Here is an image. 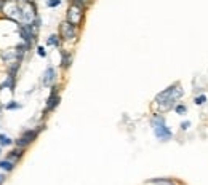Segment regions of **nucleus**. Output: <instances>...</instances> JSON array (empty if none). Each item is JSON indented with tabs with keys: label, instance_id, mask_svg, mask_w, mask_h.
<instances>
[{
	"label": "nucleus",
	"instance_id": "9d476101",
	"mask_svg": "<svg viewBox=\"0 0 208 185\" xmlns=\"http://www.w3.org/2000/svg\"><path fill=\"white\" fill-rule=\"evenodd\" d=\"M208 101V97L205 96V94H200V96H197L195 99H194V102H195V105H203L205 102Z\"/></svg>",
	"mask_w": 208,
	"mask_h": 185
},
{
	"label": "nucleus",
	"instance_id": "ddd939ff",
	"mask_svg": "<svg viewBox=\"0 0 208 185\" xmlns=\"http://www.w3.org/2000/svg\"><path fill=\"white\" fill-rule=\"evenodd\" d=\"M12 142H13V140L10 139V137H7L5 134H0V144H2L3 147H5V145H10Z\"/></svg>",
	"mask_w": 208,
	"mask_h": 185
},
{
	"label": "nucleus",
	"instance_id": "f3484780",
	"mask_svg": "<svg viewBox=\"0 0 208 185\" xmlns=\"http://www.w3.org/2000/svg\"><path fill=\"white\" fill-rule=\"evenodd\" d=\"M12 156H18V158L23 156V150H13L12 152Z\"/></svg>",
	"mask_w": 208,
	"mask_h": 185
},
{
	"label": "nucleus",
	"instance_id": "2eb2a0df",
	"mask_svg": "<svg viewBox=\"0 0 208 185\" xmlns=\"http://www.w3.org/2000/svg\"><path fill=\"white\" fill-rule=\"evenodd\" d=\"M47 5L48 7H58V5H61V0H47Z\"/></svg>",
	"mask_w": 208,
	"mask_h": 185
},
{
	"label": "nucleus",
	"instance_id": "dca6fc26",
	"mask_svg": "<svg viewBox=\"0 0 208 185\" xmlns=\"http://www.w3.org/2000/svg\"><path fill=\"white\" fill-rule=\"evenodd\" d=\"M37 53H39V56H42V58L47 56V51H45V48H43V46H39L37 48Z\"/></svg>",
	"mask_w": 208,
	"mask_h": 185
},
{
	"label": "nucleus",
	"instance_id": "39448f33",
	"mask_svg": "<svg viewBox=\"0 0 208 185\" xmlns=\"http://www.w3.org/2000/svg\"><path fill=\"white\" fill-rule=\"evenodd\" d=\"M37 134H39V131H26L23 136H21L18 140H16V144H18V147H26V145H29L30 142H34L35 140V137H37Z\"/></svg>",
	"mask_w": 208,
	"mask_h": 185
},
{
	"label": "nucleus",
	"instance_id": "6e6552de",
	"mask_svg": "<svg viewBox=\"0 0 208 185\" xmlns=\"http://www.w3.org/2000/svg\"><path fill=\"white\" fill-rule=\"evenodd\" d=\"M152 183H155V185H176L173 180L170 179H154L152 180Z\"/></svg>",
	"mask_w": 208,
	"mask_h": 185
},
{
	"label": "nucleus",
	"instance_id": "f8f14e48",
	"mask_svg": "<svg viewBox=\"0 0 208 185\" xmlns=\"http://www.w3.org/2000/svg\"><path fill=\"white\" fill-rule=\"evenodd\" d=\"M13 163H10V161H0V168L5 169V171H12L13 169Z\"/></svg>",
	"mask_w": 208,
	"mask_h": 185
},
{
	"label": "nucleus",
	"instance_id": "f03ea898",
	"mask_svg": "<svg viewBox=\"0 0 208 185\" xmlns=\"http://www.w3.org/2000/svg\"><path fill=\"white\" fill-rule=\"evenodd\" d=\"M152 126H154V134L159 140H163V142H167L173 137V133L170 131V128L165 125V118L162 115H155L152 118Z\"/></svg>",
	"mask_w": 208,
	"mask_h": 185
},
{
	"label": "nucleus",
	"instance_id": "20e7f679",
	"mask_svg": "<svg viewBox=\"0 0 208 185\" xmlns=\"http://www.w3.org/2000/svg\"><path fill=\"white\" fill-rule=\"evenodd\" d=\"M75 27H77V26L71 24L69 21L62 23V24H61V29H59L61 37H62L64 40H72V38H75Z\"/></svg>",
	"mask_w": 208,
	"mask_h": 185
},
{
	"label": "nucleus",
	"instance_id": "0eeeda50",
	"mask_svg": "<svg viewBox=\"0 0 208 185\" xmlns=\"http://www.w3.org/2000/svg\"><path fill=\"white\" fill-rule=\"evenodd\" d=\"M54 90H56V88H53V93L50 94L48 101H47V110H48V112L53 110V108L59 104V96L56 94V91H54Z\"/></svg>",
	"mask_w": 208,
	"mask_h": 185
},
{
	"label": "nucleus",
	"instance_id": "6ab92c4d",
	"mask_svg": "<svg viewBox=\"0 0 208 185\" xmlns=\"http://www.w3.org/2000/svg\"><path fill=\"white\" fill-rule=\"evenodd\" d=\"M16 107H21V105L16 104V102H12V104H8V105H7V108H16Z\"/></svg>",
	"mask_w": 208,
	"mask_h": 185
},
{
	"label": "nucleus",
	"instance_id": "4468645a",
	"mask_svg": "<svg viewBox=\"0 0 208 185\" xmlns=\"http://www.w3.org/2000/svg\"><path fill=\"white\" fill-rule=\"evenodd\" d=\"M69 62H71V56L67 53H62V66L64 67H69Z\"/></svg>",
	"mask_w": 208,
	"mask_h": 185
},
{
	"label": "nucleus",
	"instance_id": "f257e3e1",
	"mask_svg": "<svg viewBox=\"0 0 208 185\" xmlns=\"http://www.w3.org/2000/svg\"><path fill=\"white\" fill-rule=\"evenodd\" d=\"M183 96V90L181 86L176 83V85H171L170 88H167L165 91H162L155 96V102L160 105V110L165 112V110H170L171 107H174L176 101Z\"/></svg>",
	"mask_w": 208,
	"mask_h": 185
},
{
	"label": "nucleus",
	"instance_id": "aec40b11",
	"mask_svg": "<svg viewBox=\"0 0 208 185\" xmlns=\"http://www.w3.org/2000/svg\"><path fill=\"white\" fill-rule=\"evenodd\" d=\"M3 180H5V176H2V174H0V183H2Z\"/></svg>",
	"mask_w": 208,
	"mask_h": 185
},
{
	"label": "nucleus",
	"instance_id": "a211bd4d",
	"mask_svg": "<svg viewBox=\"0 0 208 185\" xmlns=\"http://www.w3.org/2000/svg\"><path fill=\"white\" fill-rule=\"evenodd\" d=\"M189 126H191V121H183V123H181V129H183V131H186Z\"/></svg>",
	"mask_w": 208,
	"mask_h": 185
},
{
	"label": "nucleus",
	"instance_id": "1a4fd4ad",
	"mask_svg": "<svg viewBox=\"0 0 208 185\" xmlns=\"http://www.w3.org/2000/svg\"><path fill=\"white\" fill-rule=\"evenodd\" d=\"M174 112H176L178 115H184L186 112H187V107H186L184 104H178V105H174Z\"/></svg>",
	"mask_w": 208,
	"mask_h": 185
},
{
	"label": "nucleus",
	"instance_id": "423d86ee",
	"mask_svg": "<svg viewBox=\"0 0 208 185\" xmlns=\"http://www.w3.org/2000/svg\"><path fill=\"white\" fill-rule=\"evenodd\" d=\"M54 80H56V70H54L53 67H48L45 72H43L42 83H43V86H51Z\"/></svg>",
	"mask_w": 208,
	"mask_h": 185
},
{
	"label": "nucleus",
	"instance_id": "7ed1b4c3",
	"mask_svg": "<svg viewBox=\"0 0 208 185\" xmlns=\"http://www.w3.org/2000/svg\"><path fill=\"white\" fill-rule=\"evenodd\" d=\"M82 18H83V7L71 3V7L67 10V21L74 26H79L82 23Z\"/></svg>",
	"mask_w": 208,
	"mask_h": 185
},
{
	"label": "nucleus",
	"instance_id": "9b49d317",
	"mask_svg": "<svg viewBox=\"0 0 208 185\" xmlns=\"http://www.w3.org/2000/svg\"><path fill=\"white\" fill-rule=\"evenodd\" d=\"M48 45L59 46V37H58V35H50V38H48Z\"/></svg>",
	"mask_w": 208,
	"mask_h": 185
}]
</instances>
